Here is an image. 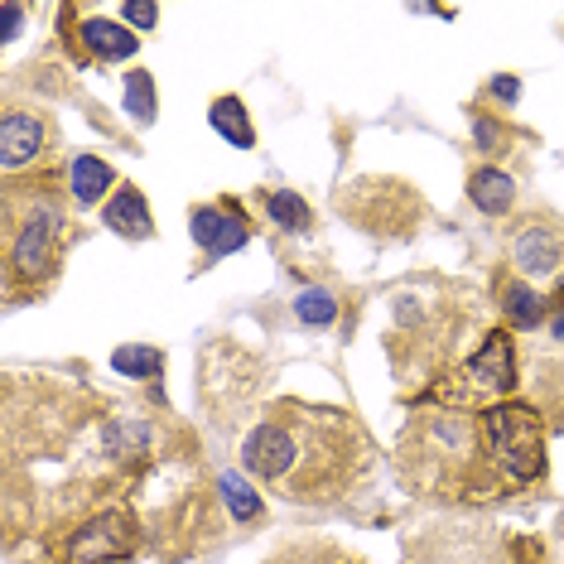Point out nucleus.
Returning <instances> with one entry per match:
<instances>
[{
  "label": "nucleus",
  "mask_w": 564,
  "mask_h": 564,
  "mask_svg": "<svg viewBox=\"0 0 564 564\" xmlns=\"http://www.w3.org/2000/svg\"><path fill=\"white\" fill-rule=\"evenodd\" d=\"M482 434L507 478L531 482L545 473V434H541V415L531 405H517V401L492 405L482 415Z\"/></svg>",
  "instance_id": "1"
},
{
  "label": "nucleus",
  "mask_w": 564,
  "mask_h": 564,
  "mask_svg": "<svg viewBox=\"0 0 564 564\" xmlns=\"http://www.w3.org/2000/svg\"><path fill=\"white\" fill-rule=\"evenodd\" d=\"M131 545H135L131 521H126L121 511H101V517H93L78 535H73L68 564H111V560L131 555Z\"/></svg>",
  "instance_id": "2"
},
{
  "label": "nucleus",
  "mask_w": 564,
  "mask_h": 564,
  "mask_svg": "<svg viewBox=\"0 0 564 564\" xmlns=\"http://www.w3.org/2000/svg\"><path fill=\"white\" fill-rule=\"evenodd\" d=\"M188 232L203 247L208 261H223V256H232L247 247V217H241L237 203H217V208H194L188 213Z\"/></svg>",
  "instance_id": "3"
},
{
  "label": "nucleus",
  "mask_w": 564,
  "mask_h": 564,
  "mask_svg": "<svg viewBox=\"0 0 564 564\" xmlns=\"http://www.w3.org/2000/svg\"><path fill=\"white\" fill-rule=\"evenodd\" d=\"M294 458H300V448H294L290 430L275 425V420L256 425L247 434V444H241V464H247V473H251V478H265V482L285 478V473L294 468Z\"/></svg>",
  "instance_id": "4"
},
{
  "label": "nucleus",
  "mask_w": 564,
  "mask_h": 564,
  "mask_svg": "<svg viewBox=\"0 0 564 564\" xmlns=\"http://www.w3.org/2000/svg\"><path fill=\"white\" fill-rule=\"evenodd\" d=\"M54 261H58V213L34 208L30 223H24L15 237V275H24V280L48 275Z\"/></svg>",
  "instance_id": "5"
},
{
  "label": "nucleus",
  "mask_w": 564,
  "mask_h": 564,
  "mask_svg": "<svg viewBox=\"0 0 564 564\" xmlns=\"http://www.w3.org/2000/svg\"><path fill=\"white\" fill-rule=\"evenodd\" d=\"M564 261V241L555 227L545 223H525L517 241H511V265L525 275V280H541V275H555Z\"/></svg>",
  "instance_id": "6"
},
{
  "label": "nucleus",
  "mask_w": 564,
  "mask_h": 564,
  "mask_svg": "<svg viewBox=\"0 0 564 564\" xmlns=\"http://www.w3.org/2000/svg\"><path fill=\"white\" fill-rule=\"evenodd\" d=\"M468 381L482 391H511L517 387V348H511L507 333H487L482 348L468 357Z\"/></svg>",
  "instance_id": "7"
},
{
  "label": "nucleus",
  "mask_w": 564,
  "mask_h": 564,
  "mask_svg": "<svg viewBox=\"0 0 564 564\" xmlns=\"http://www.w3.org/2000/svg\"><path fill=\"white\" fill-rule=\"evenodd\" d=\"M101 223H107L117 237H126V241L155 237V213H150V203H145V194H140L135 184H121L117 194L101 203Z\"/></svg>",
  "instance_id": "8"
},
{
  "label": "nucleus",
  "mask_w": 564,
  "mask_h": 564,
  "mask_svg": "<svg viewBox=\"0 0 564 564\" xmlns=\"http://www.w3.org/2000/svg\"><path fill=\"white\" fill-rule=\"evenodd\" d=\"M78 40H83V48H87V54H93L97 63H126V58H135V48H140V34L131 30V24L107 20V15L83 20Z\"/></svg>",
  "instance_id": "9"
},
{
  "label": "nucleus",
  "mask_w": 564,
  "mask_h": 564,
  "mask_svg": "<svg viewBox=\"0 0 564 564\" xmlns=\"http://www.w3.org/2000/svg\"><path fill=\"white\" fill-rule=\"evenodd\" d=\"M44 150V121L34 111H6L0 117V164L20 170Z\"/></svg>",
  "instance_id": "10"
},
{
  "label": "nucleus",
  "mask_w": 564,
  "mask_h": 564,
  "mask_svg": "<svg viewBox=\"0 0 564 564\" xmlns=\"http://www.w3.org/2000/svg\"><path fill=\"white\" fill-rule=\"evenodd\" d=\"M468 203L482 217H507L511 203H517V184H511V174H502L497 164H482V170H473V178H468Z\"/></svg>",
  "instance_id": "11"
},
{
  "label": "nucleus",
  "mask_w": 564,
  "mask_h": 564,
  "mask_svg": "<svg viewBox=\"0 0 564 564\" xmlns=\"http://www.w3.org/2000/svg\"><path fill=\"white\" fill-rule=\"evenodd\" d=\"M208 121H213V131L223 135L227 145L256 150V126L247 117V107H241V97H217L213 107H208Z\"/></svg>",
  "instance_id": "12"
},
{
  "label": "nucleus",
  "mask_w": 564,
  "mask_h": 564,
  "mask_svg": "<svg viewBox=\"0 0 564 564\" xmlns=\"http://www.w3.org/2000/svg\"><path fill=\"white\" fill-rule=\"evenodd\" d=\"M68 184H73V198H78L83 208H93V203H101L111 194V164L97 160V155H73Z\"/></svg>",
  "instance_id": "13"
},
{
  "label": "nucleus",
  "mask_w": 564,
  "mask_h": 564,
  "mask_svg": "<svg viewBox=\"0 0 564 564\" xmlns=\"http://www.w3.org/2000/svg\"><path fill=\"white\" fill-rule=\"evenodd\" d=\"M497 294H502V314H507L511 328H535L545 318V304L550 300H541V294L525 285V280H507Z\"/></svg>",
  "instance_id": "14"
},
{
  "label": "nucleus",
  "mask_w": 564,
  "mask_h": 564,
  "mask_svg": "<svg viewBox=\"0 0 564 564\" xmlns=\"http://www.w3.org/2000/svg\"><path fill=\"white\" fill-rule=\"evenodd\" d=\"M121 107H126V117H131L135 126H150V121L160 117V93H155V78H150L145 68H131V73H126Z\"/></svg>",
  "instance_id": "15"
},
{
  "label": "nucleus",
  "mask_w": 564,
  "mask_h": 564,
  "mask_svg": "<svg viewBox=\"0 0 564 564\" xmlns=\"http://www.w3.org/2000/svg\"><path fill=\"white\" fill-rule=\"evenodd\" d=\"M217 492H223V502H227V511H232V521H241V525L261 521L265 502L256 497V487L241 478V473H223V478H217Z\"/></svg>",
  "instance_id": "16"
},
{
  "label": "nucleus",
  "mask_w": 564,
  "mask_h": 564,
  "mask_svg": "<svg viewBox=\"0 0 564 564\" xmlns=\"http://www.w3.org/2000/svg\"><path fill=\"white\" fill-rule=\"evenodd\" d=\"M265 213H271L275 227H285V232H310L314 227L310 203L294 194V188H271V194H265Z\"/></svg>",
  "instance_id": "17"
},
{
  "label": "nucleus",
  "mask_w": 564,
  "mask_h": 564,
  "mask_svg": "<svg viewBox=\"0 0 564 564\" xmlns=\"http://www.w3.org/2000/svg\"><path fill=\"white\" fill-rule=\"evenodd\" d=\"M294 318H300L304 328H328L333 318H338V294L324 285H304L300 300H294Z\"/></svg>",
  "instance_id": "18"
},
{
  "label": "nucleus",
  "mask_w": 564,
  "mask_h": 564,
  "mask_svg": "<svg viewBox=\"0 0 564 564\" xmlns=\"http://www.w3.org/2000/svg\"><path fill=\"white\" fill-rule=\"evenodd\" d=\"M160 367H164V352L150 348V343H126V348L111 352V371H121V377L150 381V377H160Z\"/></svg>",
  "instance_id": "19"
},
{
  "label": "nucleus",
  "mask_w": 564,
  "mask_h": 564,
  "mask_svg": "<svg viewBox=\"0 0 564 564\" xmlns=\"http://www.w3.org/2000/svg\"><path fill=\"white\" fill-rule=\"evenodd\" d=\"M107 444H111V454H126V458H131L135 448L150 444V430H145V425H131V420H121V425H111Z\"/></svg>",
  "instance_id": "20"
},
{
  "label": "nucleus",
  "mask_w": 564,
  "mask_h": 564,
  "mask_svg": "<svg viewBox=\"0 0 564 564\" xmlns=\"http://www.w3.org/2000/svg\"><path fill=\"white\" fill-rule=\"evenodd\" d=\"M121 24H131V30H155V24H160V6H150V0H126V6H121Z\"/></svg>",
  "instance_id": "21"
},
{
  "label": "nucleus",
  "mask_w": 564,
  "mask_h": 564,
  "mask_svg": "<svg viewBox=\"0 0 564 564\" xmlns=\"http://www.w3.org/2000/svg\"><path fill=\"white\" fill-rule=\"evenodd\" d=\"M473 135H478V150H482V155H502V131H497V126L487 121V117L473 121Z\"/></svg>",
  "instance_id": "22"
},
{
  "label": "nucleus",
  "mask_w": 564,
  "mask_h": 564,
  "mask_svg": "<svg viewBox=\"0 0 564 564\" xmlns=\"http://www.w3.org/2000/svg\"><path fill=\"white\" fill-rule=\"evenodd\" d=\"M0 15H6V34H0V40H15L20 34V24H24V6H15V0H6V6H0Z\"/></svg>",
  "instance_id": "23"
},
{
  "label": "nucleus",
  "mask_w": 564,
  "mask_h": 564,
  "mask_svg": "<svg viewBox=\"0 0 564 564\" xmlns=\"http://www.w3.org/2000/svg\"><path fill=\"white\" fill-rule=\"evenodd\" d=\"M487 93H492V97H502L507 107H511V101L521 97V83H517V78H492V83H487Z\"/></svg>",
  "instance_id": "24"
},
{
  "label": "nucleus",
  "mask_w": 564,
  "mask_h": 564,
  "mask_svg": "<svg viewBox=\"0 0 564 564\" xmlns=\"http://www.w3.org/2000/svg\"><path fill=\"white\" fill-rule=\"evenodd\" d=\"M550 333H555V343H564V310H555V318H550Z\"/></svg>",
  "instance_id": "25"
},
{
  "label": "nucleus",
  "mask_w": 564,
  "mask_h": 564,
  "mask_svg": "<svg viewBox=\"0 0 564 564\" xmlns=\"http://www.w3.org/2000/svg\"><path fill=\"white\" fill-rule=\"evenodd\" d=\"M550 304H555V310H564V280H560V294H555V300H550Z\"/></svg>",
  "instance_id": "26"
}]
</instances>
